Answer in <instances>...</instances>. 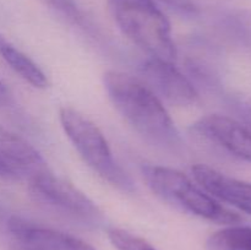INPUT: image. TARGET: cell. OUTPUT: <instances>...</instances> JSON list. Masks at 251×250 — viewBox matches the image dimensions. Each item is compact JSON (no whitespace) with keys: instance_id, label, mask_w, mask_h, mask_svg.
<instances>
[{"instance_id":"cell-1","label":"cell","mask_w":251,"mask_h":250,"mask_svg":"<svg viewBox=\"0 0 251 250\" xmlns=\"http://www.w3.org/2000/svg\"><path fill=\"white\" fill-rule=\"evenodd\" d=\"M103 82L115 109L142 139L171 153L185 151L181 134L163 102L141 80L110 70Z\"/></svg>"},{"instance_id":"cell-2","label":"cell","mask_w":251,"mask_h":250,"mask_svg":"<svg viewBox=\"0 0 251 250\" xmlns=\"http://www.w3.org/2000/svg\"><path fill=\"white\" fill-rule=\"evenodd\" d=\"M108 7L120 31L150 58L176 60L171 22L154 0H108Z\"/></svg>"},{"instance_id":"cell-3","label":"cell","mask_w":251,"mask_h":250,"mask_svg":"<svg viewBox=\"0 0 251 250\" xmlns=\"http://www.w3.org/2000/svg\"><path fill=\"white\" fill-rule=\"evenodd\" d=\"M141 171L147 185L157 196L184 212L220 225H232L242 221L239 215L221 205L176 169L145 164Z\"/></svg>"},{"instance_id":"cell-4","label":"cell","mask_w":251,"mask_h":250,"mask_svg":"<svg viewBox=\"0 0 251 250\" xmlns=\"http://www.w3.org/2000/svg\"><path fill=\"white\" fill-rule=\"evenodd\" d=\"M60 124L66 136L88 167L105 181L124 193H134L135 183L126 171L119 166L98 126L73 108H61Z\"/></svg>"},{"instance_id":"cell-5","label":"cell","mask_w":251,"mask_h":250,"mask_svg":"<svg viewBox=\"0 0 251 250\" xmlns=\"http://www.w3.org/2000/svg\"><path fill=\"white\" fill-rule=\"evenodd\" d=\"M28 193L41 207L71 222L91 228L103 223V215L96 203L73 184L51 174L49 169L29 179Z\"/></svg>"},{"instance_id":"cell-6","label":"cell","mask_w":251,"mask_h":250,"mask_svg":"<svg viewBox=\"0 0 251 250\" xmlns=\"http://www.w3.org/2000/svg\"><path fill=\"white\" fill-rule=\"evenodd\" d=\"M190 134L198 142L251 163V130L233 118L220 114L206 115L191 125Z\"/></svg>"},{"instance_id":"cell-7","label":"cell","mask_w":251,"mask_h":250,"mask_svg":"<svg viewBox=\"0 0 251 250\" xmlns=\"http://www.w3.org/2000/svg\"><path fill=\"white\" fill-rule=\"evenodd\" d=\"M142 82L162 100L174 107L198 103L199 95L193 83L173 63L150 58L140 68Z\"/></svg>"},{"instance_id":"cell-8","label":"cell","mask_w":251,"mask_h":250,"mask_svg":"<svg viewBox=\"0 0 251 250\" xmlns=\"http://www.w3.org/2000/svg\"><path fill=\"white\" fill-rule=\"evenodd\" d=\"M9 250H96L74 235L41 227L12 215L7 225Z\"/></svg>"},{"instance_id":"cell-9","label":"cell","mask_w":251,"mask_h":250,"mask_svg":"<svg viewBox=\"0 0 251 250\" xmlns=\"http://www.w3.org/2000/svg\"><path fill=\"white\" fill-rule=\"evenodd\" d=\"M48 171L38 151L19 135L0 125V178L27 180Z\"/></svg>"},{"instance_id":"cell-10","label":"cell","mask_w":251,"mask_h":250,"mask_svg":"<svg viewBox=\"0 0 251 250\" xmlns=\"http://www.w3.org/2000/svg\"><path fill=\"white\" fill-rule=\"evenodd\" d=\"M191 173L211 196L251 215V183L226 175L206 164H195Z\"/></svg>"},{"instance_id":"cell-11","label":"cell","mask_w":251,"mask_h":250,"mask_svg":"<svg viewBox=\"0 0 251 250\" xmlns=\"http://www.w3.org/2000/svg\"><path fill=\"white\" fill-rule=\"evenodd\" d=\"M0 56L21 78L33 87L46 88L48 80L38 65L28 55L15 47L4 34L0 33Z\"/></svg>"},{"instance_id":"cell-12","label":"cell","mask_w":251,"mask_h":250,"mask_svg":"<svg viewBox=\"0 0 251 250\" xmlns=\"http://www.w3.org/2000/svg\"><path fill=\"white\" fill-rule=\"evenodd\" d=\"M207 250H251V227L232 225L213 233Z\"/></svg>"},{"instance_id":"cell-13","label":"cell","mask_w":251,"mask_h":250,"mask_svg":"<svg viewBox=\"0 0 251 250\" xmlns=\"http://www.w3.org/2000/svg\"><path fill=\"white\" fill-rule=\"evenodd\" d=\"M221 26L230 39L251 50V11L235 9L225 12Z\"/></svg>"},{"instance_id":"cell-14","label":"cell","mask_w":251,"mask_h":250,"mask_svg":"<svg viewBox=\"0 0 251 250\" xmlns=\"http://www.w3.org/2000/svg\"><path fill=\"white\" fill-rule=\"evenodd\" d=\"M108 238L118 250H157L151 243L127 230L112 228L108 230Z\"/></svg>"},{"instance_id":"cell-15","label":"cell","mask_w":251,"mask_h":250,"mask_svg":"<svg viewBox=\"0 0 251 250\" xmlns=\"http://www.w3.org/2000/svg\"><path fill=\"white\" fill-rule=\"evenodd\" d=\"M54 11L70 21L71 24L77 25L81 28H88V22L83 12L76 4L75 0H44Z\"/></svg>"},{"instance_id":"cell-16","label":"cell","mask_w":251,"mask_h":250,"mask_svg":"<svg viewBox=\"0 0 251 250\" xmlns=\"http://www.w3.org/2000/svg\"><path fill=\"white\" fill-rule=\"evenodd\" d=\"M228 104L233 109L235 114L245 123L251 130V100L242 97V96H232L228 100Z\"/></svg>"},{"instance_id":"cell-17","label":"cell","mask_w":251,"mask_h":250,"mask_svg":"<svg viewBox=\"0 0 251 250\" xmlns=\"http://www.w3.org/2000/svg\"><path fill=\"white\" fill-rule=\"evenodd\" d=\"M162 4L167 5L169 9L174 10L178 14L193 16L199 12V7L194 0H158Z\"/></svg>"},{"instance_id":"cell-18","label":"cell","mask_w":251,"mask_h":250,"mask_svg":"<svg viewBox=\"0 0 251 250\" xmlns=\"http://www.w3.org/2000/svg\"><path fill=\"white\" fill-rule=\"evenodd\" d=\"M14 103V96L10 92L7 86L0 80V109L1 108H7Z\"/></svg>"},{"instance_id":"cell-19","label":"cell","mask_w":251,"mask_h":250,"mask_svg":"<svg viewBox=\"0 0 251 250\" xmlns=\"http://www.w3.org/2000/svg\"><path fill=\"white\" fill-rule=\"evenodd\" d=\"M11 216L12 215H10L9 211L0 203V230H4L6 233L7 225H9V221L11 218Z\"/></svg>"}]
</instances>
